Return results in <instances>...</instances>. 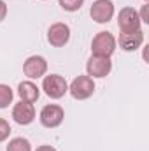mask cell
<instances>
[{"instance_id":"6da1fadb","label":"cell","mask_w":149,"mask_h":151,"mask_svg":"<svg viewBox=\"0 0 149 151\" xmlns=\"http://www.w3.org/2000/svg\"><path fill=\"white\" fill-rule=\"evenodd\" d=\"M116 51V39L109 32H98L91 40V53L97 56L111 58V55Z\"/></svg>"},{"instance_id":"7a4b0ae2","label":"cell","mask_w":149,"mask_h":151,"mask_svg":"<svg viewBox=\"0 0 149 151\" xmlns=\"http://www.w3.org/2000/svg\"><path fill=\"white\" fill-rule=\"evenodd\" d=\"M70 95L75 100H86L95 93V83L90 76H77L69 86Z\"/></svg>"},{"instance_id":"3957f363","label":"cell","mask_w":149,"mask_h":151,"mask_svg":"<svg viewBox=\"0 0 149 151\" xmlns=\"http://www.w3.org/2000/svg\"><path fill=\"white\" fill-rule=\"evenodd\" d=\"M42 90L49 99H62L67 91H69V84L65 81V77L58 74L46 76L42 81Z\"/></svg>"},{"instance_id":"277c9868","label":"cell","mask_w":149,"mask_h":151,"mask_svg":"<svg viewBox=\"0 0 149 151\" xmlns=\"http://www.w3.org/2000/svg\"><path fill=\"white\" fill-rule=\"evenodd\" d=\"M63 118H65L63 109L60 106H56V104L44 106L40 114H39V119H40V123L46 128H56V127H60L63 123Z\"/></svg>"},{"instance_id":"5b68a950","label":"cell","mask_w":149,"mask_h":151,"mask_svg":"<svg viewBox=\"0 0 149 151\" xmlns=\"http://www.w3.org/2000/svg\"><path fill=\"white\" fill-rule=\"evenodd\" d=\"M117 27L121 32H135L140 30V18L133 7H123L117 14Z\"/></svg>"},{"instance_id":"8992f818","label":"cell","mask_w":149,"mask_h":151,"mask_svg":"<svg viewBox=\"0 0 149 151\" xmlns=\"http://www.w3.org/2000/svg\"><path fill=\"white\" fill-rule=\"evenodd\" d=\"M111 70H112V62L111 58H105V56L91 55L88 63H86V72H88L90 77H105V76H109Z\"/></svg>"},{"instance_id":"52a82bcc","label":"cell","mask_w":149,"mask_h":151,"mask_svg":"<svg viewBox=\"0 0 149 151\" xmlns=\"http://www.w3.org/2000/svg\"><path fill=\"white\" fill-rule=\"evenodd\" d=\"M91 19L95 23H109L114 16V4L111 0H97L90 9Z\"/></svg>"},{"instance_id":"ba28073f","label":"cell","mask_w":149,"mask_h":151,"mask_svg":"<svg viewBox=\"0 0 149 151\" xmlns=\"http://www.w3.org/2000/svg\"><path fill=\"white\" fill-rule=\"evenodd\" d=\"M23 72L27 77L30 79H39L47 72V62L44 56H39V55H34V56H28L23 63Z\"/></svg>"},{"instance_id":"9c48e42d","label":"cell","mask_w":149,"mask_h":151,"mask_svg":"<svg viewBox=\"0 0 149 151\" xmlns=\"http://www.w3.org/2000/svg\"><path fill=\"white\" fill-rule=\"evenodd\" d=\"M69 39H70V28H69V25H65V23H54V25L49 27V30H47V40H49L51 46L62 47V46H65L69 42Z\"/></svg>"},{"instance_id":"30bf717a","label":"cell","mask_w":149,"mask_h":151,"mask_svg":"<svg viewBox=\"0 0 149 151\" xmlns=\"http://www.w3.org/2000/svg\"><path fill=\"white\" fill-rule=\"evenodd\" d=\"M12 118L18 125H30L35 119V107L30 102H18L12 107Z\"/></svg>"},{"instance_id":"8fae6325","label":"cell","mask_w":149,"mask_h":151,"mask_svg":"<svg viewBox=\"0 0 149 151\" xmlns=\"http://www.w3.org/2000/svg\"><path fill=\"white\" fill-rule=\"evenodd\" d=\"M144 42V32L135 30V32H121L119 34V46L125 51H135L142 46Z\"/></svg>"},{"instance_id":"7c38bea8","label":"cell","mask_w":149,"mask_h":151,"mask_svg":"<svg viewBox=\"0 0 149 151\" xmlns=\"http://www.w3.org/2000/svg\"><path fill=\"white\" fill-rule=\"evenodd\" d=\"M18 95L21 97L23 102H30V104H34V102L39 99L40 91H39L37 84H34L32 81H23V83L18 84Z\"/></svg>"},{"instance_id":"4fadbf2b","label":"cell","mask_w":149,"mask_h":151,"mask_svg":"<svg viewBox=\"0 0 149 151\" xmlns=\"http://www.w3.org/2000/svg\"><path fill=\"white\" fill-rule=\"evenodd\" d=\"M7 151H32L30 141L25 137H14L9 141L7 144Z\"/></svg>"},{"instance_id":"5bb4252c","label":"cell","mask_w":149,"mask_h":151,"mask_svg":"<svg viewBox=\"0 0 149 151\" xmlns=\"http://www.w3.org/2000/svg\"><path fill=\"white\" fill-rule=\"evenodd\" d=\"M12 88L7 86V84H0V109H5L9 107V104L12 102Z\"/></svg>"},{"instance_id":"9a60e30c","label":"cell","mask_w":149,"mask_h":151,"mask_svg":"<svg viewBox=\"0 0 149 151\" xmlns=\"http://www.w3.org/2000/svg\"><path fill=\"white\" fill-rule=\"evenodd\" d=\"M62 9L63 11H69V12H74V11H79L84 4V0H58Z\"/></svg>"},{"instance_id":"2e32d148","label":"cell","mask_w":149,"mask_h":151,"mask_svg":"<svg viewBox=\"0 0 149 151\" xmlns=\"http://www.w3.org/2000/svg\"><path fill=\"white\" fill-rule=\"evenodd\" d=\"M9 135H11L9 121H5L4 118H0V142H4L5 139H9Z\"/></svg>"},{"instance_id":"e0dca14e","label":"cell","mask_w":149,"mask_h":151,"mask_svg":"<svg viewBox=\"0 0 149 151\" xmlns=\"http://www.w3.org/2000/svg\"><path fill=\"white\" fill-rule=\"evenodd\" d=\"M139 18H140V23H146L149 25V5H142V9H140V12H139Z\"/></svg>"},{"instance_id":"ac0fdd59","label":"cell","mask_w":149,"mask_h":151,"mask_svg":"<svg viewBox=\"0 0 149 151\" xmlns=\"http://www.w3.org/2000/svg\"><path fill=\"white\" fill-rule=\"evenodd\" d=\"M5 16H7V5L4 0H0V21H4Z\"/></svg>"},{"instance_id":"d6986e66","label":"cell","mask_w":149,"mask_h":151,"mask_svg":"<svg viewBox=\"0 0 149 151\" xmlns=\"http://www.w3.org/2000/svg\"><path fill=\"white\" fill-rule=\"evenodd\" d=\"M35 151H56L53 146H49V144H42V146H39Z\"/></svg>"},{"instance_id":"ffe728a7","label":"cell","mask_w":149,"mask_h":151,"mask_svg":"<svg viewBox=\"0 0 149 151\" xmlns=\"http://www.w3.org/2000/svg\"><path fill=\"white\" fill-rule=\"evenodd\" d=\"M146 2H148V0H146Z\"/></svg>"}]
</instances>
